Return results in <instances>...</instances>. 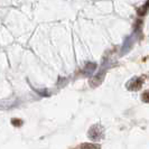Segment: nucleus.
<instances>
[{
  "label": "nucleus",
  "mask_w": 149,
  "mask_h": 149,
  "mask_svg": "<svg viewBox=\"0 0 149 149\" xmlns=\"http://www.w3.org/2000/svg\"><path fill=\"white\" fill-rule=\"evenodd\" d=\"M81 149H99V146L93 143H84L81 146Z\"/></svg>",
  "instance_id": "1"
},
{
  "label": "nucleus",
  "mask_w": 149,
  "mask_h": 149,
  "mask_svg": "<svg viewBox=\"0 0 149 149\" xmlns=\"http://www.w3.org/2000/svg\"><path fill=\"white\" fill-rule=\"evenodd\" d=\"M142 82L140 80H137V81H134L132 83V90H139L140 89V86H141Z\"/></svg>",
  "instance_id": "2"
},
{
  "label": "nucleus",
  "mask_w": 149,
  "mask_h": 149,
  "mask_svg": "<svg viewBox=\"0 0 149 149\" xmlns=\"http://www.w3.org/2000/svg\"><path fill=\"white\" fill-rule=\"evenodd\" d=\"M142 97H143V100H145L146 102H149V92H146V93H143Z\"/></svg>",
  "instance_id": "3"
},
{
  "label": "nucleus",
  "mask_w": 149,
  "mask_h": 149,
  "mask_svg": "<svg viewBox=\"0 0 149 149\" xmlns=\"http://www.w3.org/2000/svg\"><path fill=\"white\" fill-rule=\"evenodd\" d=\"M13 123H22V121H20V120H17V121H16V120H13Z\"/></svg>",
  "instance_id": "4"
}]
</instances>
